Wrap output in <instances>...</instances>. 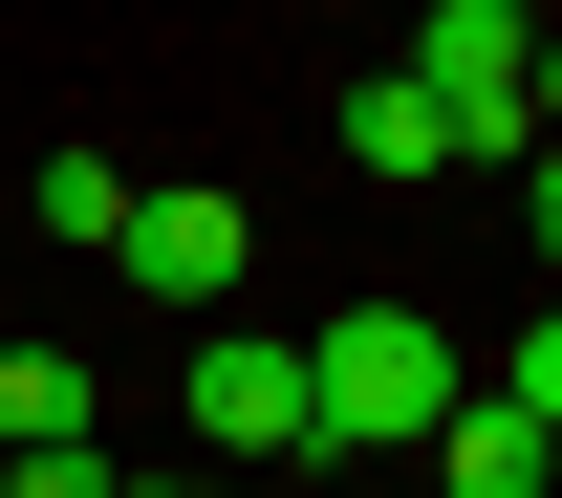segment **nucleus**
Listing matches in <instances>:
<instances>
[{"label": "nucleus", "instance_id": "5", "mask_svg": "<svg viewBox=\"0 0 562 498\" xmlns=\"http://www.w3.org/2000/svg\"><path fill=\"white\" fill-rule=\"evenodd\" d=\"M412 455H432V498H541V390H497V368H476Z\"/></svg>", "mask_w": 562, "mask_h": 498}, {"label": "nucleus", "instance_id": "4", "mask_svg": "<svg viewBox=\"0 0 562 498\" xmlns=\"http://www.w3.org/2000/svg\"><path fill=\"white\" fill-rule=\"evenodd\" d=\"M195 455H303V347L281 325H195Z\"/></svg>", "mask_w": 562, "mask_h": 498}, {"label": "nucleus", "instance_id": "10", "mask_svg": "<svg viewBox=\"0 0 562 498\" xmlns=\"http://www.w3.org/2000/svg\"><path fill=\"white\" fill-rule=\"evenodd\" d=\"M109 498H195V477H109Z\"/></svg>", "mask_w": 562, "mask_h": 498}, {"label": "nucleus", "instance_id": "8", "mask_svg": "<svg viewBox=\"0 0 562 498\" xmlns=\"http://www.w3.org/2000/svg\"><path fill=\"white\" fill-rule=\"evenodd\" d=\"M347 174H454V131H432L412 87H347Z\"/></svg>", "mask_w": 562, "mask_h": 498}, {"label": "nucleus", "instance_id": "3", "mask_svg": "<svg viewBox=\"0 0 562 498\" xmlns=\"http://www.w3.org/2000/svg\"><path fill=\"white\" fill-rule=\"evenodd\" d=\"M109 261H131V283L173 303V325H216V303H238V261H260V217L216 196V174H131V217H109Z\"/></svg>", "mask_w": 562, "mask_h": 498}, {"label": "nucleus", "instance_id": "2", "mask_svg": "<svg viewBox=\"0 0 562 498\" xmlns=\"http://www.w3.org/2000/svg\"><path fill=\"white\" fill-rule=\"evenodd\" d=\"M390 87H412V109H432L454 152H497V174L541 152V22H519V0H432Z\"/></svg>", "mask_w": 562, "mask_h": 498}, {"label": "nucleus", "instance_id": "1", "mask_svg": "<svg viewBox=\"0 0 562 498\" xmlns=\"http://www.w3.org/2000/svg\"><path fill=\"white\" fill-rule=\"evenodd\" d=\"M476 368L432 347V303H347V325H303V455H412Z\"/></svg>", "mask_w": 562, "mask_h": 498}, {"label": "nucleus", "instance_id": "6", "mask_svg": "<svg viewBox=\"0 0 562 498\" xmlns=\"http://www.w3.org/2000/svg\"><path fill=\"white\" fill-rule=\"evenodd\" d=\"M44 433H87V347L0 325V455H44Z\"/></svg>", "mask_w": 562, "mask_h": 498}, {"label": "nucleus", "instance_id": "7", "mask_svg": "<svg viewBox=\"0 0 562 498\" xmlns=\"http://www.w3.org/2000/svg\"><path fill=\"white\" fill-rule=\"evenodd\" d=\"M22 217H44L66 261H109V217H131V152H44V174H22Z\"/></svg>", "mask_w": 562, "mask_h": 498}, {"label": "nucleus", "instance_id": "9", "mask_svg": "<svg viewBox=\"0 0 562 498\" xmlns=\"http://www.w3.org/2000/svg\"><path fill=\"white\" fill-rule=\"evenodd\" d=\"M131 455H87V433H44V455H0V498H109Z\"/></svg>", "mask_w": 562, "mask_h": 498}]
</instances>
